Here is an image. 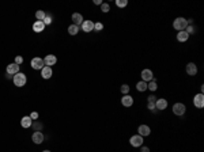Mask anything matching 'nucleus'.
<instances>
[{
	"mask_svg": "<svg viewBox=\"0 0 204 152\" xmlns=\"http://www.w3.org/2000/svg\"><path fill=\"white\" fill-rule=\"evenodd\" d=\"M12 82L15 84L16 87H23L25 84H26L27 79H26V75L22 74V72H18L16 75H14V78H12Z\"/></svg>",
	"mask_w": 204,
	"mask_h": 152,
	"instance_id": "obj_1",
	"label": "nucleus"
},
{
	"mask_svg": "<svg viewBox=\"0 0 204 152\" xmlns=\"http://www.w3.org/2000/svg\"><path fill=\"white\" fill-rule=\"evenodd\" d=\"M186 26H188V22H186L185 18H177V19H174V22H173V27H174L176 30H178V31L185 30Z\"/></svg>",
	"mask_w": 204,
	"mask_h": 152,
	"instance_id": "obj_2",
	"label": "nucleus"
},
{
	"mask_svg": "<svg viewBox=\"0 0 204 152\" xmlns=\"http://www.w3.org/2000/svg\"><path fill=\"white\" fill-rule=\"evenodd\" d=\"M185 111H186V107H185V105L184 103H174L173 105V113L176 115H184L185 114Z\"/></svg>",
	"mask_w": 204,
	"mask_h": 152,
	"instance_id": "obj_3",
	"label": "nucleus"
},
{
	"mask_svg": "<svg viewBox=\"0 0 204 152\" xmlns=\"http://www.w3.org/2000/svg\"><path fill=\"white\" fill-rule=\"evenodd\" d=\"M129 143H131L132 147H141L143 145V137L140 136V135H135V136H132L131 139H129Z\"/></svg>",
	"mask_w": 204,
	"mask_h": 152,
	"instance_id": "obj_4",
	"label": "nucleus"
},
{
	"mask_svg": "<svg viewBox=\"0 0 204 152\" xmlns=\"http://www.w3.org/2000/svg\"><path fill=\"white\" fill-rule=\"evenodd\" d=\"M141 80L146 82V83L154 80V74H152L151 69H143V71H141Z\"/></svg>",
	"mask_w": 204,
	"mask_h": 152,
	"instance_id": "obj_5",
	"label": "nucleus"
},
{
	"mask_svg": "<svg viewBox=\"0 0 204 152\" xmlns=\"http://www.w3.org/2000/svg\"><path fill=\"white\" fill-rule=\"evenodd\" d=\"M193 105L196 106L197 109H203V106H204V95H203V94L195 95V98H193Z\"/></svg>",
	"mask_w": 204,
	"mask_h": 152,
	"instance_id": "obj_6",
	"label": "nucleus"
},
{
	"mask_svg": "<svg viewBox=\"0 0 204 152\" xmlns=\"http://www.w3.org/2000/svg\"><path fill=\"white\" fill-rule=\"evenodd\" d=\"M44 60L40 57H34L32 60V63H30V65L33 67V69H42L44 68Z\"/></svg>",
	"mask_w": 204,
	"mask_h": 152,
	"instance_id": "obj_7",
	"label": "nucleus"
},
{
	"mask_svg": "<svg viewBox=\"0 0 204 152\" xmlns=\"http://www.w3.org/2000/svg\"><path fill=\"white\" fill-rule=\"evenodd\" d=\"M44 63H45L46 67H50V68H52V65H55V64L57 63V57H56L55 54H48L46 57L44 58Z\"/></svg>",
	"mask_w": 204,
	"mask_h": 152,
	"instance_id": "obj_8",
	"label": "nucleus"
},
{
	"mask_svg": "<svg viewBox=\"0 0 204 152\" xmlns=\"http://www.w3.org/2000/svg\"><path fill=\"white\" fill-rule=\"evenodd\" d=\"M82 30H83L84 33H90L94 30V22L91 21H83V23H82Z\"/></svg>",
	"mask_w": 204,
	"mask_h": 152,
	"instance_id": "obj_9",
	"label": "nucleus"
},
{
	"mask_svg": "<svg viewBox=\"0 0 204 152\" xmlns=\"http://www.w3.org/2000/svg\"><path fill=\"white\" fill-rule=\"evenodd\" d=\"M168 107V100L163 99V98H159V99L155 100V109L157 110H165Z\"/></svg>",
	"mask_w": 204,
	"mask_h": 152,
	"instance_id": "obj_10",
	"label": "nucleus"
},
{
	"mask_svg": "<svg viewBox=\"0 0 204 152\" xmlns=\"http://www.w3.org/2000/svg\"><path fill=\"white\" fill-rule=\"evenodd\" d=\"M137 132H139V135L141 137L144 136H150V133H151V129H150V126L148 125H140L137 128Z\"/></svg>",
	"mask_w": 204,
	"mask_h": 152,
	"instance_id": "obj_11",
	"label": "nucleus"
},
{
	"mask_svg": "<svg viewBox=\"0 0 204 152\" xmlns=\"http://www.w3.org/2000/svg\"><path fill=\"white\" fill-rule=\"evenodd\" d=\"M121 105L125 106V107H131L133 105V98H132L131 95H124L121 98Z\"/></svg>",
	"mask_w": 204,
	"mask_h": 152,
	"instance_id": "obj_12",
	"label": "nucleus"
},
{
	"mask_svg": "<svg viewBox=\"0 0 204 152\" xmlns=\"http://www.w3.org/2000/svg\"><path fill=\"white\" fill-rule=\"evenodd\" d=\"M44 135H42L41 132H34L32 135V140H33V143H36V144H41L42 141H44Z\"/></svg>",
	"mask_w": 204,
	"mask_h": 152,
	"instance_id": "obj_13",
	"label": "nucleus"
},
{
	"mask_svg": "<svg viewBox=\"0 0 204 152\" xmlns=\"http://www.w3.org/2000/svg\"><path fill=\"white\" fill-rule=\"evenodd\" d=\"M18 72H19V65H18V64L12 63V64H10V65H7V74H10L11 76H12V75H16Z\"/></svg>",
	"mask_w": 204,
	"mask_h": 152,
	"instance_id": "obj_14",
	"label": "nucleus"
},
{
	"mask_svg": "<svg viewBox=\"0 0 204 152\" xmlns=\"http://www.w3.org/2000/svg\"><path fill=\"white\" fill-rule=\"evenodd\" d=\"M44 29H45V23H44V21H37L33 23V30L36 33H41L44 31Z\"/></svg>",
	"mask_w": 204,
	"mask_h": 152,
	"instance_id": "obj_15",
	"label": "nucleus"
},
{
	"mask_svg": "<svg viewBox=\"0 0 204 152\" xmlns=\"http://www.w3.org/2000/svg\"><path fill=\"white\" fill-rule=\"evenodd\" d=\"M186 74L191 75V76H193V75L197 74V67H196V64L189 63L188 65H186Z\"/></svg>",
	"mask_w": 204,
	"mask_h": 152,
	"instance_id": "obj_16",
	"label": "nucleus"
},
{
	"mask_svg": "<svg viewBox=\"0 0 204 152\" xmlns=\"http://www.w3.org/2000/svg\"><path fill=\"white\" fill-rule=\"evenodd\" d=\"M32 124H33V120L32 118H30V115H29V117H23V118H22L21 120V125H22V128H30V126H32Z\"/></svg>",
	"mask_w": 204,
	"mask_h": 152,
	"instance_id": "obj_17",
	"label": "nucleus"
},
{
	"mask_svg": "<svg viewBox=\"0 0 204 152\" xmlns=\"http://www.w3.org/2000/svg\"><path fill=\"white\" fill-rule=\"evenodd\" d=\"M41 76L44 79H49L52 76V68H50V67H44V68L41 69Z\"/></svg>",
	"mask_w": 204,
	"mask_h": 152,
	"instance_id": "obj_18",
	"label": "nucleus"
},
{
	"mask_svg": "<svg viewBox=\"0 0 204 152\" xmlns=\"http://www.w3.org/2000/svg\"><path fill=\"white\" fill-rule=\"evenodd\" d=\"M72 22H73V25L79 26V25H82V23H83V16L80 15V14H73L72 15Z\"/></svg>",
	"mask_w": 204,
	"mask_h": 152,
	"instance_id": "obj_19",
	"label": "nucleus"
},
{
	"mask_svg": "<svg viewBox=\"0 0 204 152\" xmlns=\"http://www.w3.org/2000/svg\"><path fill=\"white\" fill-rule=\"evenodd\" d=\"M188 38L189 35L185 33V30H182V31H178L177 33V41L180 42H185V41H188Z\"/></svg>",
	"mask_w": 204,
	"mask_h": 152,
	"instance_id": "obj_20",
	"label": "nucleus"
},
{
	"mask_svg": "<svg viewBox=\"0 0 204 152\" xmlns=\"http://www.w3.org/2000/svg\"><path fill=\"white\" fill-rule=\"evenodd\" d=\"M136 90H137V91H140V92L146 91V90H147V83H146V82H143V80L137 82V84H136Z\"/></svg>",
	"mask_w": 204,
	"mask_h": 152,
	"instance_id": "obj_21",
	"label": "nucleus"
},
{
	"mask_svg": "<svg viewBox=\"0 0 204 152\" xmlns=\"http://www.w3.org/2000/svg\"><path fill=\"white\" fill-rule=\"evenodd\" d=\"M78 31H79V26H76V25H71V26L68 27V33L71 35H76Z\"/></svg>",
	"mask_w": 204,
	"mask_h": 152,
	"instance_id": "obj_22",
	"label": "nucleus"
},
{
	"mask_svg": "<svg viewBox=\"0 0 204 152\" xmlns=\"http://www.w3.org/2000/svg\"><path fill=\"white\" fill-rule=\"evenodd\" d=\"M45 16H46V14H45V11L38 10V11L36 12V18H37V21H44V19H45Z\"/></svg>",
	"mask_w": 204,
	"mask_h": 152,
	"instance_id": "obj_23",
	"label": "nucleus"
},
{
	"mask_svg": "<svg viewBox=\"0 0 204 152\" xmlns=\"http://www.w3.org/2000/svg\"><path fill=\"white\" fill-rule=\"evenodd\" d=\"M157 88H158V84H157V82H155V79H154V80H151V82H148V84H147V90L155 91Z\"/></svg>",
	"mask_w": 204,
	"mask_h": 152,
	"instance_id": "obj_24",
	"label": "nucleus"
},
{
	"mask_svg": "<svg viewBox=\"0 0 204 152\" xmlns=\"http://www.w3.org/2000/svg\"><path fill=\"white\" fill-rule=\"evenodd\" d=\"M185 33H186L188 35H191V34H195V33H196V29H195L193 25H188V26H186V29H185Z\"/></svg>",
	"mask_w": 204,
	"mask_h": 152,
	"instance_id": "obj_25",
	"label": "nucleus"
},
{
	"mask_svg": "<svg viewBox=\"0 0 204 152\" xmlns=\"http://www.w3.org/2000/svg\"><path fill=\"white\" fill-rule=\"evenodd\" d=\"M116 5L123 8V7H127V5H128V1H127V0H116Z\"/></svg>",
	"mask_w": 204,
	"mask_h": 152,
	"instance_id": "obj_26",
	"label": "nucleus"
},
{
	"mask_svg": "<svg viewBox=\"0 0 204 152\" xmlns=\"http://www.w3.org/2000/svg\"><path fill=\"white\" fill-rule=\"evenodd\" d=\"M101 11H102V12H109L110 5L108 4V3H102V4H101Z\"/></svg>",
	"mask_w": 204,
	"mask_h": 152,
	"instance_id": "obj_27",
	"label": "nucleus"
},
{
	"mask_svg": "<svg viewBox=\"0 0 204 152\" xmlns=\"http://www.w3.org/2000/svg\"><path fill=\"white\" fill-rule=\"evenodd\" d=\"M121 92L124 95H128V92H129V86H128V84H123V86H121Z\"/></svg>",
	"mask_w": 204,
	"mask_h": 152,
	"instance_id": "obj_28",
	"label": "nucleus"
},
{
	"mask_svg": "<svg viewBox=\"0 0 204 152\" xmlns=\"http://www.w3.org/2000/svg\"><path fill=\"white\" fill-rule=\"evenodd\" d=\"M104 29V25L101 23V22H97V23H94V30H97V31H101Z\"/></svg>",
	"mask_w": 204,
	"mask_h": 152,
	"instance_id": "obj_29",
	"label": "nucleus"
},
{
	"mask_svg": "<svg viewBox=\"0 0 204 152\" xmlns=\"http://www.w3.org/2000/svg\"><path fill=\"white\" fill-rule=\"evenodd\" d=\"M44 23H45V26L50 25V23H52V16H50V15H46V16H45V19H44Z\"/></svg>",
	"mask_w": 204,
	"mask_h": 152,
	"instance_id": "obj_30",
	"label": "nucleus"
},
{
	"mask_svg": "<svg viewBox=\"0 0 204 152\" xmlns=\"http://www.w3.org/2000/svg\"><path fill=\"white\" fill-rule=\"evenodd\" d=\"M155 100H157V96H155V95H150V96L147 98V102H148V103H155Z\"/></svg>",
	"mask_w": 204,
	"mask_h": 152,
	"instance_id": "obj_31",
	"label": "nucleus"
},
{
	"mask_svg": "<svg viewBox=\"0 0 204 152\" xmlns=\"http://www.w3.org/2000/svg\"><path fill=\"white\" fill-rule=\"evenodd\" d=\"M33 126L36 128L37 132H40L41 131V128H42V124H40V122H33Z\"/></svg>",
	"mask_w": 204,
	"mask_h": 152,
	"instance_id": "obj_32",
	"label": "nucleus"
},
{
	"mask_svg": "<svg viewBox=\"0 0 204 152\" xmlns=\"http://www.w3.org/2000/svg\"><path fill=\"white\" fill-rule=\"evenodd\" d=\"M23 63V58H22V56H16L15 57V64H18V65H19V64H22Z\"/></svg>",
	"mask_w": 204,
	"mask_h": 152,
	"instance_id": "obj_33",
	"label": "nucleus"
},
{
	"mask_svg": "<svg viewBox=\"0 0 204 152\" xmlns=\"http://www.w3.org/2000/svg\"><path fill=\"white\" fill-rule=\"evenodd\" d=\"M147 107H148V110L157 111V109H155V103H148V105H147Z\"/></svg>",
	"mask_w": 204,
	"mask_h": 152,
	"instance_id": "obj_34",
	"label": "nucleus"
},
{
	"mask_svg": "<svg viewBox=\"0 0 204 152\" xmlns=\"http://www.w3.org/2000/svg\"><path fill=\"white\" fill-rule=\"evenodd\" d=\"M30 118H32V120H37V118H38V113H37V111H33L32 114H30Z\"/></svg>",
	"mask_w": 204,
	"mask_h": 152,
	"instance_id": "obj_35",
	"label": "nucleus"
},
{
	"mask_svg": "<svg viewBox=\"0 0 204 152\" xmlns=\"http://www.w3.org/2000/svg\"><path fill=\"white\" fill-rule=\"evenodd\" d=\"M140 152H150V148H148V147H141V151Z\"/></svg>",
	"mask_w": 204,
	"mask_h": 152,
	"instance_id": "obj_36",
	"label": "nucleus"
},
{
	"mask_svg": "<svg viewBox=\"0 0 204 152\" xmlns=\"http://www.w3.org/2000/svg\"><path fill=\"white\" fill-rule=\"evenodd\" d=\"M94 4H102V1H101V0H94Z\"/></svg>",
	"mask_w": 204,
	"mask_h": 152,
	"instance_id": "obj_37",
	"label": "nucleus"
},
{
	"mask_svg": "<svg viewBox=\"0 0 204 152\" xmlns=\"http://www.w3.org/2000/svg\"><path fill=\"white\" fill-rule=\"evenodd\" d=\"M42 152H50V151H48V149H45V151H42Z\"/></svg>",
	"mask_w": 204,
	"mask_h": 152,
	"instance_id": "obj_38",
	"label": "nucleus"
}]
</instances>
